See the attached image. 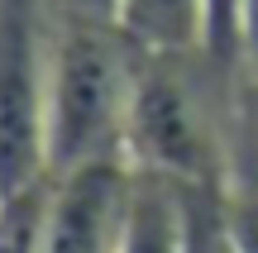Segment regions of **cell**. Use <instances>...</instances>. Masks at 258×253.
Wrapping results in <instances>:
<instances>
[{
    "mask_svg": "<svg viewBox=\"0 0 258 253\" xmlns=\"http://www.w3.org/2000/svg\"><path fill=\"white\" fill-rule=\"evenodd\" d=\"M144 48L115 19L53 10L48 72V172L124 158V124Z\"/></svg>",
    "mask_w": 258,
    "mask_h": 253,
    "instance_id": "6da1fadb",
    "label": "cell"
},
{
    "mask_svg": "<svg viewBox=\"0 0 258 253\" xmlns=\"http://www.w3.org/2000/svg\"><path fill=\"white\" fill-rule=\"evenodd\" d=\"M206 48L139 57V81L124 124V158L144 172H163L196 187H230L225 120L215 110V86L196 72Z\"/></svg>",
    "mask_w": 258,
    "mask_h": 253,
    "instance_id": "7a4b0ae2",
    "label": "cell"
},
{
    "mask_svg": "<svg viewBox=\"0 0 258 253\" xmlns=\"http://www.w3.org/2000/svg\"><path fill=\"white\" fill-rule=\"evenodd\" d=\"M53 0H0V191L48 177Z\"/></svg>",
    "mask_w": 258,
    "mask_h": 253,
    "instance_id": "3957f363",
    "label": "cell"
},
{
    "mask_svg": "<svg viewBox=\"0 0 258 253\" xmlns=\"http://www.w3.org/2000/svg\"><path fill=\"white\" fill-rule=\"evenodd\" d=\"M129 182H134L129 158H101L72 172H53V215L43 253H115Z\"/></svg>",
    "mask_w": 258,
    "mask_h": 253,
    "instance_id": "277c9868",
    "label": "cell"
},
{
    "mask_svg": "<svg viewBox=\"0 0 258 253\" xmlns=\"http://www.w3.org/2000/svg\"><path fill=\"white\" fill-rule=\"evenodd\" d=\"M115 253H191V182L134 167Z\"/></svg>",
    "mask_w": 258,
    "mask_h": 253,
    "instance_id": "5b68a950",
    "label": "cell"
},
{
    "mask_svg": "<svg viewBox=\"0 0 258 253\" xmlns=\"http://www.w3.org/2000/svg\"><path fill=\"white\" fill-rule=\"evenodd\" d=\"M120 29L148 53L206 48V0H124Z\"/></svg>",
    "mask_w": 258,
    "mask_h": 253,
    "instance_id": "8992f818",
    "label": "cell"
},
{
    "mask_svg": "<svg viewBox=\"0 0 258 253\" xmlns=\"http://www.w3.org/2000/svg\"><path fill=\"white\" fill-rule=\"evenodd\" d=\"M53 215V172L19 191H0V253H43Z\"/></svg>",
    "mask_w": 258,
    "mask_h": 253,
    "instance_id": "52a82bcc",
    "label": "cell"
},
{
    "mask_svg": "<svg viewBox=\"0 0 258 253\" xmlns=\"http://www.w3.org/2000/svg\"><path fill=\"white\" fill-rule=\"evenodd\" d=\"M225 239L230 253H258V182L225 187Z\"/></svg>",
    "mask_w": 258,
    "mask_h": 253,
    "instance_id": "ba28073f",
    "label": "cell"
},
{
    "mask_svg": "<svg viewBox=\"0 0 258 253\" xmlns=\"http://www.w3.org/2000/svg\"><path fill=\"white\" fill-rule=\"evenodd\" d=\"M206 53L220 67H239V0H206Z\"/></svg>",
    "mask_w": 258,
    "mask_h": 253,
    "instance_id": "9c48e42d",
    "label": "cell"
},
{
    "mask_svg": "<svg viewBox=\"0 0 258 253\" xmlns=\"http://www.w3.org/2000/svg\"><path fill=\"white\" fill-rule=\"evenodd\" d=\"M239 53L249 76L258 81V0H239Z\"/></svg>",
    "mask_w": 258,
    "mask_h": 253,
    "instance_id": "30bf717a",
    "label": "cell"
},
{
    "mask_svg": "<svg viewBox=\"0 0 258 253\" xmlns=\"http://www.w3.org/2000/svg\"><path fill=\"white\" fill-rule=\"evenodd\" d=\"M57 15H86V19H115L120 24L124 0H53Z\"/></svg>",
    "mask_w": 258,
    "mask_h": 253,
    "instance_id": "8fae6325",
    "label": "cell"
},
{
    "mask_svg": "<svg viewBox=\"0 0 258 253\" xmlns=\"http://www.w3.org/2000/svg\"><path fill=\"white\" fill-rule=\"evenodd\" d=\"M253 124H258V81H253Z\"/></svg>",
    "mask_w": 258,
    "mask_h": 253,
    "instance_id": "7c38bea8",
    "label": "cell"
}]
</instances>
